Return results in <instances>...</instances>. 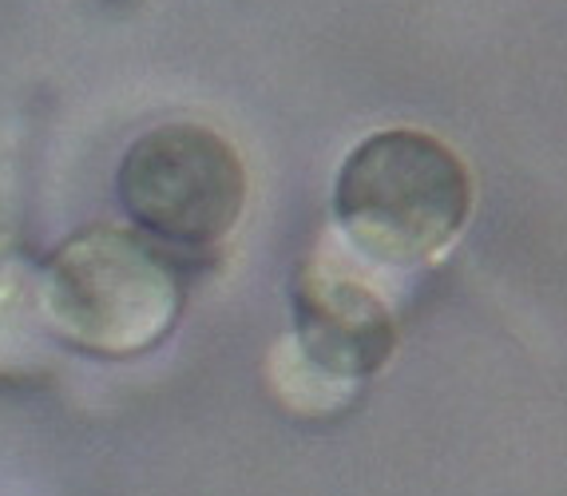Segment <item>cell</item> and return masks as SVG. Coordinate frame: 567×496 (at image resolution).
<instances>
[{
    "label": "cell",
    "instance_id": "6da1fadb",
    "mask_svg": "<svg viewBox=\"0 0 567 496\" xmlns=\"http://www.w3.org/2000/svg\"><path fill=\"white\" fill-rule=\"evenodd\" d=\"M473 215V175L436 135L385 127L338 167L333 223L378 267L413 270L441 258Z\"/></svg>",
    "mask_w": 567,
    "mask_h": 496
},
{
    "label": "cell",
    "instance_id": "7a4b0ae2",
    "mask_svg": "<svg viewBox=\"0 0 567 496\" xmlns=\"http://www.w3.org/2000/svg\"><path fill=\"white\" fill-rule=\"evenodd\" d=\"M179 258L132 227H84L40 267V306L60 345L127 362L167 342L183 314Z\"/></svg>",
    "mask_w": 567,
    "mask_h": 496
},
{
    "label": "cell",
    "instance_id": "3957f363",
    "mask_svg": "<svg viewBox=\"0 0 567 496\" xmlns=\"http://www.w3.org/2000/svg\"><path fill=\"white\" fill-rule=\"evenodd\" d=\"M115 195L143 239L167 255H203L227 242L243 219L246 167L215 127L175 120L123 152Z\"/></svg>",
    "mask_w": 567,
    "mask_h": 496
},
{
    "label": "cell",
    "instance_id": "277c9868",
    "mask_svg": "<svg viewBox=\"0 0 567 496\" xmlns=\"http://www.w3.org/2000/svg\"><path fill=\"white\" fill-rule=\"evenodd\" d=\"M398 350V322L373 287L330 262H306L293 278V353L330 385L381 373Z\"/></svg>",
    "mask_w": 567,
    "mask_h": 496
},
{
    "label": "cell",
    "instance_id": "5b68a950",
    "mask_svg": "<svg viewBox=\"0 0 567 496\" xmlns=\"http://www.w3.org/2000/svg\"><path fill=\"white\" fill-rule=\"evenodd\" d=\"M48 334L44 306H40V267L20 258L0 262V378L17 382L44 370Z\"/></svg>",
    "mask_w": 567,
    "mask_h": 496
}]
</instances>
